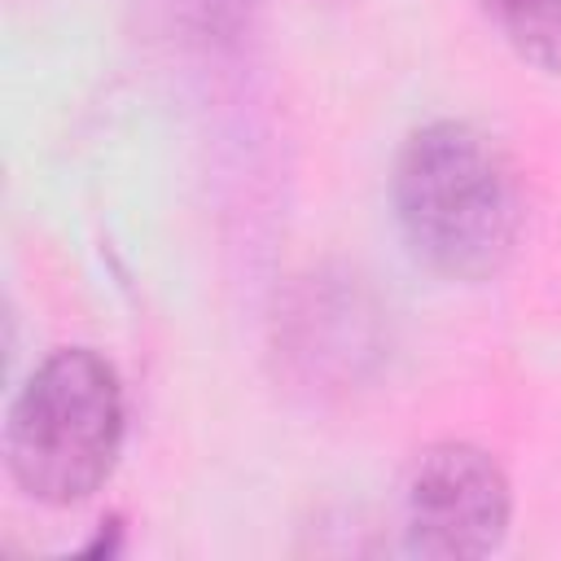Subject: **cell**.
I'll return each mask as SVG.
<instances>
[{
    "label": "cell",
    "instance_id": "6da1fadb",
    "mask_svg": "<svg viewBox=\"0 0 561 561\" xmlns=\"http://www.w3.org/2000/svg\"><path fill=\"white\" fill-rule=\"evenodd\" d=\"M390 202L412 259L465 285L513 259L526 219L513 158L460 118L425 123L399 145Z\"/></svg>",
    "mask_w": 561,
    "mask_h": 561
},
{
    "label": "cell",
    "instance_id": "8992f818",
    "mask_svg": "<svg viewBox=\"0 0 561 561\" xmlns=\"http://www.w3.org/2000/svg\"><path fill=\"white\" fill-rule=\"evenodd\" d=\"M171 4L202 31H232L250 9V0H171Z\"/></svg>",
    "mask_w": 561,
    "mask_h": 561
},
{
    "label": "cell",
    "instance_id": "5b68a950",
    "mask_svg": "<svg viewBox=\"0 0 561 561\" xmlns=\"http://www.w3.org/2000/svg\"><path fill=\"white\" fill-rule=\"evenodd\" d=\"M482 9L522 61L561 75V0H482Z\"/></svg>",
    "mask_w": 561,
    "mask_h": 561
},
{
    "label": "cell",
    "instance_id": "277c9868",
    "mask_svg": "<svg viewBox=\"0 0 561 561\" xmlns=\"http://www.w3.org/2000/svg\"><path fill=\"white\" fill-rule=\"evenodd\" d=\"M276 355L307 390H346L381 359V311L351 272H311L276 311Z\"/></svg>",
    "mask_w": 561,
    "mask_h": 561
},
{
    "label": "cell",
    "instance_id": "3957f363",
    "mask_svg": "<svg viewBox=\"0 0 561 561\" xmlns=\"http://www.w3.org/2000/svg\"><path fill=\"white\" fill-rule=\"evenodd\" d=\"M513 491L500 460L473 443H430L399 486V530L412 557L469 561L504 543Z\"/></svg>",
    "mask_w": 561,
    "mask_h": 561
},
{
    "label": "cell",
    "instance_id": "7a4b0ae2",
    "mask_svg": "<svg viewBox=\"0 0 561 561\" xmlns=\"http://www.w3.org/2000/svg\"><path fill=\"white\" fill-rule=\"evenodd\" d=\"M123 386L88 346L53 351L22 381L4 421V465L22 495L66 508L101 491L123 451Z\"/></svg>",
    "mask_w": 561,
    "mask_h": 561
}]
</instances>
